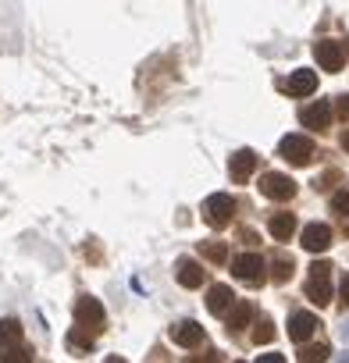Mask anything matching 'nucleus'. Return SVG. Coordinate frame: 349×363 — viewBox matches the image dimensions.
Wrapping results in <instances>:
<instances>
[{"mask_svg": "<svg viewBox=\"0 0 349 363\" xmlns=\"http://www.w3.org/2000/svg\"><path fill=\"white\" fill-rule=\"evenodd\" d=\"M328 271H331V264H328V260H317V264L310 267V278H328Z\"/></svg>", "mask_w": 349, "mask_h": 363, "instance_id": "bb28decb", "label": "nucleus"}, {"mask_svg": "<svg viewBox=\"0 0 349 363\" xmlns=\"http://www.w3.org/2000/svg\"><path fill=\"white\" fill-rule=\"evenodd\" d=\"M204 271H207V267H200L193 257H182L179 264H174V278H179L182 289H200V285H204Z\"/></svg>", "mask_w": 349, "mask_h": 363, "instance_id": "f8f14e48", "label": "nucleus"}, {"mask_svg": "<svg viewBox=\"0 0 349 363\" xmlns=\"http://www.w3.org/2000/svg\"><path fill=\"white\" fill-rule=\"evenodd\" d=\"M289 96H310L314 89H317V72H310V68H299L289 82H278Z\"/></svg>", "mask_w": 349, "mask_h": 363, "instance_id": "ddd939ff", "label": "nucleus"}, {"mask_svg": "<svg viewBox=\"0 0 349 363\" xmlns=\"http://www.w3.org/2000/svg\"><path fill=\"white\" fill-rule=\"evenodd\" d=\"M338 338H342V342H349V317L338 324Z\"/></svg>", "mask_w": 349, "mask_h": 363, "instance_id": "7c9ffc66", "label": "nucleus"}, {"mask_svg": "<svg viewBox=\"0 0 349 363\" xmlns=\"http://www.w3.org/2000/svg\"><path fill=\"white\" fill-rule=\"evenodd\" d=\"M303 250L306 253H324L328 246H331V228L328 225H321V221H314V225H306L303 228Z\"/></svg>", "mask_w": 349, "mask_h": 363, "instance_id": "1a4fd4ad", "label": "nucleus"}, {"mask_svg": "<svg viewBox=\"0 0 349 363\" xmlns=\"http://www.w3.org/2000/svg\"><path fill=\"white\" fill-rule=\"evenodd\" d=\"M335 114H338L342 121H349V93H342V96H338V104H335Z\"/></svg>", "mask_w": 349, "mask_h": 363, "instance_id": "a878e982", "label": "nucleus"}, {"mask_svg": "<svg viewBox=\"0 0 349 363\" xmlns=\"http://www.w3.org/2000/svg\"><path fill=\"white\" fill-rule=\"evenodd\" d=\"M299 121H303L306 128H314V132H324V128L331 125V104H328V100L306 104V107L299 111Z\"/></svg>", "mask_w": 349, "mask_h": 363, "instance_id": "6e6552de", "label": "nucleus"}, {"mask_svg": "<svg viewBox=\"0 0 349 363\" xmlns=\"http://www.w3.org/2000/svg\"><path fill=\"white\" fill-rule=\"evenodd\" d=\"M292 271H296V264H292V257H278V260H275V271H271V281H278V285H285V281L292 278Z\"/></svg>", "mask_w": 349, "mask_h": 363, "instance_id": "4be33fe9", "label": "nucleus"}, {"mask_svg": "<svg viewBox=\"0 0 349 363\" xmlns=\"http://www.w3.org/2000/svg\"><path fill=\"white\" fill-rule=\"evenodd\" d=\"M314 57H317V65L324 68V72H342L345 68V47L338 43V40H317L314 43Z\"/></svg>", "mask_w": 349, "mask_h": 363, "instance_id": "39448f33", "label": "nucleus"}, {"mask_svg": "<svg viewBox=\"0 0 349 363\" xmlns=\"http://www.w3.org/2000/svg\"><path fill=\"white\" fill-rule=\"evenodd\" d=\"M328 352H331V349H328L324 342H303V349L296 352V359H299V363H324Z\"/></svg>", "mask_w": 349, "mask_h": 363, "instance_id": "6ab92c4d", "label": "nucleus"}, {"mask_svg": "<svg viewBox=\"0 0 349 363\" xmlns=\"http://www.w3.org/2000/svg\"><path fill=\"white\" fill-rule=\"evenodd\" d=\"M257 171V153L253 150H236L228 160V174L232 182H250V174Z\"/></svg>", "mask_w": 349, "mask_h": 363, "instance_id": "9d476101", "label": "nucleus"}, {"mask_svg": "<svg viewBox=\"0 0 349 363\" xmlns=\"http://www.w3.org/2000/svg\"><path fill=\"white\" fill-rule=\"evenodd\" d=\"M104 324H107L104 303L96 296H79V303H75V328H82L86 335H96V331H104Z\"/></svg>", "mask_w": 349, "mask_h": 363, "instance_id": "f257e3e1", "label": "nucleus"}, {"mask_svg": "<svg viewBox=\"0 0 349 363\" xmlns=\"http://www.w3.org/2000/svg\"><path fill=\"white\" fill-rule=\"evenodd\" d=\"M306 299H310L314 306H328V303H331V285H328V278H310V281H306Z\"/></svg>", "mask_w": 349, "mask_h": 363, "instance_id": "f3484780", "label": "nucleus"}, {"mask_svg": "<svg viewBox=\"0 0 349 363\" xmlns=\"http://www.w3.org/2000/svg\"><path fill=\"white\" fill-rule=\"evenodd\" d=\"M204 218H207V225H214V228L232 225V218H236V200H232L228 193H214V196H207V203H204Z\"/></svg>", "mask_w": 349, "mask_h": 363, "instance_id": "f03ea898", "label": "nucleus"}, {"mask_svg": "<svg viewBox=\"0 0 349 363\" xmlns=\"http://www.w3.org/2000/svg\"><path fill=\"white\" fill-rule=\"evenodd\" d=\"M11 345H22V324L15 317H4L0 320V352L11 349Z\"/></svg>", "mask_w": 349, "mask_h": 363, "instance_id": "dca6fc26", "label": "nucleus"}, {"mask_svg": "<svg viewBox=\"0 0 349 363\" xmlns=\"http://www.w3.org/2000/svg\"><path fill=\"white\" fill-rule=\"evenodd\" d=\"M68 349H72L75 356H89V352H93V335H86L82 328H72V331H68Z\"/></svg>", "mask_w": 349, "mask_h": 363, "instance_id": "aec40b11", "label": "nucleus"}, {"mask_svg": "<svg viewBox=\"0 0 349 363\" xmlns=\"http://www.w3.org/2000/svg\"><path fill=\"white\" fill-rule=\"evenodd\" d=\"M314 331H317V317H314L310 310H299V313L289 317V338H292V342L303 345V342H310Z\"/></svg>", "mask_w": 349, "mask_h": 363, "instance_id": "9b49d317", "label": "nucleus"}, {"mask_svg": "<svg viewBox=\"0 0 349 363\" xmlns=\"http://www.w3.org/2000/svg\"><path fill=\"white\" fill-rule=\"evenodd\" d=\"M200 253H204V260H211L214 267L228 264V246H225V242H204V246H200Z\"/></svg>", "mask_w": 349, "mask_h": 363, "instance_id": "412c9836", "label": "nucleus"}, {"mask_svg": "<svg viewBox=\"0 0 349 363\" xmlns=\"http://www.w3.org/2000/svg\"><path fill=\"white\" fill-rule=\"evenodd\" d=\"M267 232H271V239L289 242V239L296 235V218H292V214H275V218L267 221Z\"/></svg>", "mask_w": 349, "mask_h": 363, "instance_id": "2eb2a0df", "label": "nucleus"}, {"mask_svg": "<svg viewBox=\"0 0 349 363\" xmlns=\"http://www.w3.org/2000/svg\"><path fill=\"white\" fill-rule=\"evenodd\" d=\"M232 303H236V292H232L228 285H211V292H207V310H211L214 317L228 313Z\"/></svg>", "mask_w": 349, "mask_h": 363, "instance_id": "4468645a", "label": "nucleus"}, {"mask_svg": "<svg viewBox=\"0 0 349 363\" xmlns=\"http://www.w3.org/2000/svg\"><path fill=\"white\" fill-rule=\"evenodd\" d=\"M186 363H221V352H214V349H211L207 356H189Z\"/></svg>", "mask_w": 349, "mask_h": 363, "instance_id": "cd10ccee", "label": "nucleus"}, {"mask_svg": "<svg viewBox=\"0 0 349 363\" xmlns=\"http://www.w3.org/2000/svg\"><path fill=\"white\" fill-rule=\"evenodd\" d=\"M335 363H349V352H342V356H338V359H335Z\"/></svg>", "mask_w": 349, "mask_h": 363, "instance_id": "473e14b6", "label": "nucleus"}, {"mask_svg": "<svg viewBox=\"0 0 349 363\" xmlns=\"http://www.w3.org/2000/svg\"><path fill=\"white\" fill-rule=\"evenodd\" d=\"M236 363H243V359H236Z\"/></svg>", "mask_w": 349, "mask_h": 363, "instance_id": "f704fd0d", "label": "nucleus"}, {"mask_svg": "<svg viewBox=\"0 0 349 363\" xmlns=\"http://www.w3.org/2000/svg\"><path fill=\"white\" fill-rule=\"evenodd\" d=\"M342 150H345V153H349V128H345V132H342Z\"/></svg>", "mask_w": 349, "mask_h": 363, "instance_id": "2f4dec72", "label": "nucleus"}, {"mask_svg": "<svg viewBox=\"0 0 349 363\" xmlns=\"http://www.w3.org/2000/svg\"><path fill=\"white\" fill-rule=\"evenodd\" d=\"M338 292H342V303H345V306H349V274H345V278H342V285H338Z\"/></svg>", "mask_w": 349, "mask_h": 363, "instance_id": "c756f323", "label": "nucleus"}, {"mask_svg": "<svg viewBox=\"0 0 349 363\" xmlns=\"http://www.w3.org/2000/svg\"><path fill=\"white\" fill-rule=\"evenodd\" d=\"M253 320V303H232L228 310V331H243Z\"/></svg>", "mask_w": 349, "mask_h": 363, "instance_id": "a211bd4d", "label": "nucleus"}, {"mask_svg": "<svg viewBox=\"0 0 349 363\" xmlns=\"http://www.w3.org/2000/svg\"><path fill=\"white\" fill-rule=\"evenodd\" d=\"M257 363H285V356H282V352H264Z\"/></svg>", "mask_w": 349, "mask_h": 363, "instance_id": "c85d7f7f", "label": "nucleus"}, {"mask_svg": "<svg viewBox=\"0 0 349 363\" xmlns=\"http://www.w3.org/2000/svg\"><path fill=\"white\" fill-rule=\"evenodd\" d=\"M278 153H282V160H289V164H296V167H306V164L314 160V143H310L306 135H285V139L278 143Z\"/></svg>", "mask_w": 349, "mask_h": 363, "instance_id": "7ed1b4c3", "label": "nucleus"}, {"mask_svg": "<svg viewBox=\"0 0 349 363\" xmlns=\"http://www.w3.org/2000/svg\"><path fill=\"white\" fill-rule=\"evenodd\" d=\"M331 211H335L338 218H349V189H342V193L331 196Z\"/></svg>", "mask_w": 349, "mask_h": 363, "instance_id": "393cba45", "label": "nucleus"}, {"mask_svg": "<svg viewBox=\"0 0 349 363\" xmlns=\"http://www.w3.org/2000/svg\"><path fill=\"white\" fill-rule=\"evenodd\" d=\"M260 193L267 196V200H292L296 196V182L289 178V174H282V171H267V174H260Z\"/></svg>", "mask_w": 349, "mask_h": 363, "instance_id": "20e7f679", "label": "nucleus"}, {"mask_svg": "<svg viewBox=\"0 0 349 363\" xmlns=\"http://www.w3.org/2000/svg\"><path fill=\"white\" fill-rule=\"evenodd\" d=\"M0 363H33V349H26V345H11V349L0 352Z\"/></svg>", "mask_w": 349, "mask_h": 363, "instance_id": "5701e85b", "label": "nucleus"}, {"mask_svg": "<svg viewBox=\"0 0 349 363\" xmlns=\"http://www.w3.org/2000/svg\"><path fill=\"white\" fill-rule=\"evenodd\" d=\"M267 264H264V257L260 253H243V257H236L232 260V274L239 278V281H250V285H257V281H264L267 278V271H264Z\"/></svg>", "mask_w": 349, "mask_h": 363, "instance_id": "423d86ee", "label": "nucleus"}, {"mask_svg": "<svg viewBox=\"0 0 349 363\" xmlns=\"http://www.w3.org/2000/svg\"><path fill=\"white\" fill-rule=\"evenodd\" d=\"M271 338H275V324H271V317H260L257 328H253V342L257 345H267Z\"/></svg>", "mask_w": 349, "mask_h": 363, "instance_id": "b1692460", "label": "nucleus"}, {"mask_svg": "<svg viewBox=\"0 0 349 363\" xmlns=\"http://www.w3.org/2000/svg\"><path fill=\"white\" fill-rule=\"evenodd\" d=\"M104 363H125V359H121V356H111V359H104Z\"/></svg>", "mask_w": 349, "mask_h": 363, "instance_id": "72a5a7b5", "label": "nucleus"}, {"mask_svg": "<svg viewBox=\"0 0 349 363\" xmlns=\"http://www.w3.org/2000/svg\"><path fill=\"white\" fill-rule=\"evenodd\" d=\"M171 342L174 345H182V349H200L204 345V324L196 320H179V324H171Z\"/></svg>", "mask_w": 349, "mask_h": 363, "instance_id": "0eeeda50", "label": "nucleus"}]
</instances>
